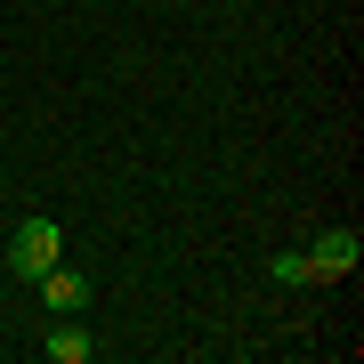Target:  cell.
<instances>
[{"instance_id": "obj_1", "label": "cell", "mask_w": 364, "mask_h": 364, "mask_svg": "<svg viewBox=\"0 0 364 364\" xmlns=\"http://www.w3.org/2000/svg\"><path fill=\"white\" fill-rule=\"evenodd\" d=\"M57 251H65L57 219H25V227L9 235V267H16V275H49V267H57Z\"/></svg>"}, {"instance_id": "obj_2", "label": "cell", "mask_w": 364, "mask_h": 364, "mask_svg": "<svg viewBox=\"0 0 364 364\" xmlns=\"http://www.w3.org/2000/svg\"><path fill=\"white\" fill-rule=\"evenodd\" d=\"M356 259H364L356 227H332V235H316V251H308V284H340V275H356Z\"/></svg>"}, {"instance_id": "obj_3", "label": "cell", "mask_w": 364, "mask_h": 364, "mask_svg": "<svg viewBox=\"0 0 364 364\" xmlns=\"http://www.w3.org/2000/svg\"><path fill=\"white\" fill-rule=\"evenodd\" d=\"M41 299H49V316H81L90 308V275H73V267H49V275H33Z\"/></svg>"}, {"instance_id": "obj_4", "label": "cell", "mask_w": 364, "mask_h": 364, "mask_svg": "<svg viewBox=\"0 0 364 364\" xmlns=\"http://www.w3.org/2000/svg\"><path fill=\"white\" fill-rule=\"evenodd\" d=\"M90 348H97V340H90L81 316H57V324H49V356L57 364H90Z\"/></svg>"}, {"instance_id": "obj_5", "label": "cell", "mask_w": 364, "mask_h": 364, "mask_svg": "<svg viewBox=\"0 0 364 364\" xmlns=\"http://www.w3.org/2000/svg\"><path fill=\"white\" fill-rule=\"evenodd\" d=\"M267 275H275V284H308V251H275Z\"/></svg>"}]
</instances>
